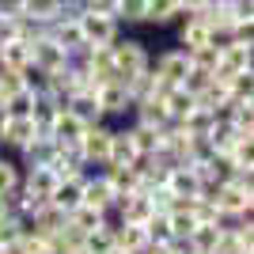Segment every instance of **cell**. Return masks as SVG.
I'll use <instances>...</instances> for the list:
<instances>
[{"label": "cell", "mask_w": 254, "mask_h": 254, "mask_svg": "<svg viewBox=\"0 0 254 254\" xmlns=\"http://www.w3.org/2000/svg\"><path fill=\"white\" fill-rule=\"evenodd\" d=\"M84 133H87V126H84V122H80L76 114H68V110H64V114L53 122L50 140L57 144V148H76V144L84 140Z\"/></svg>", "instance_id": "obj_7"}, {"label": "cell", "mask_w": 254, "mask_h": 254, "mask_svg": "<svg viewBox=\"0 0 254 254\" xmlns=\"http://www.w3.org/2000/svg\"><path fill=\"white\" fill-rule=\"evenodd\" d=\"M84 156H80V148H57V156L50 159V175L57 182H64V179H80V175H84Z\"/></svg>", "instance_id": "obj_9"}, {"label": "cell", "mask_w": 254, "mask_h": 254, "mask_svg": "<svg viewBox=\"0 0 254 254\" xmlns=\"http://www.w3.org/2000/svg\"><path fill=\"white\" fill-rule=\"evenodd\" d=\"M193 106H197V99H193L190 91H182V87H167V91H163V110H167L171 122H182Z\"/></svg>", "instance_id": "obj_16"}, {"label": "cell", "mask_w": 254, "mask_h": 254, "mask_svg": "<svg viewBox=\"0 0 254 254\" xmlns=\"http://www.w3.org/2000/svg\"><path fill=\"white\" fill-rule=\"evenodd\" d=\"M4 122H8V110H4V103H0V129H4Z\"/></svg>", "instance_id": "obj_34"}, {"label": "cell", "mask_w": 254, "mask_h": 254, "mask_svg": "<svg viewBox=\"0 0 254 254\" xmlns=\"http://www.w3.org/2000/svg\"><path fill=\"white\" fill-rule=\"evenodd\" d=\"M103 179H106V186H110L114 193H133V190H140V179H137V171H133V167H106Z\"/></svg>", "instance_id": "obj_19"}, {"label": "cell", "mask_w": 254, "mask_h": 254, "mask_svg": "<svg viewBox=\"0 0 254 254\" xmlns=\"http://www.w3.org/2000/svg\"><path fill=\"white\" fill-rule=\"evenodd\" d=\"M220 235H224V232L216 228V224L205 220V224H197V228H193L186 239H190V247H193L197 254H212V251H216V243H220Z\"/></svg>", "instance_id": "obj_18"}, {"label": "cell", "mask_w": 254, "mask_h": 254, "mask_svg": "<svg viewBox=\"0 0 254 254\" xmlns=\"http://www.w3.org/2000/svg\"><path fill=\"white\" fill-rule=\"evenodd\" d=\"M87 15H106V19H118V0H84Z\"/></svg>", "instance_id": "obj_30"}, {"label": "cell", "mask_w": 254, "mask_h": 254, "mask_svg": "<svg viewBox=\"0 0 254 254\" xmlns=\"http://www.w3.org/2000/svg\"><path fill=\"white\" fill-rule=\"evenodd\" d=\"M254 68V42H224L220 46V64L212 68V76H220V80H232L239 72H251Z\"/></svg>", "instance_id": "obj_3"}, {"label": "cell", "mask_w": 254, "mask_h": 254, "mask_svg": "<svg viewBox=\"0 0 254 254\" xmlns=\"http://www.w3.org/2000/svg\"><path fill=\"white\" fill-rule=\"evenodd\" d=\"M0 15H8V19H19V15H23V0H0Z\"/></svg>", "instance_id": "obj_32"}, {"label": "cell", "mask_w": 254, "mask_h": 254, "mask_svg": "<svg viewBox=\"0 0 254 254\" xmlns=\"http://www.w3.org/2000/svg\"><path fill=\"white\" fill-rule=\"evenodd\" d=\"M68 224H72V228H80V232H95V228H103V212H95V209H84V205H80V209H72L68 212Z\"/></svg>", "instance_id": "obj_27"}, {"label": "cell", "mask_w": 254, "mask_h": 254, "mask_svg": "<svg viewBox=\"0 0 254 254\" xmlns=\"http://www.w3.org/2000/svg\"><path fill=\"white\" fill-rule=\"evenodd\" d=\"M224 84H228L232 99H254V68H251V72L232 76V80H224Z\"/></svg>", "instance_id": "obj_29"}, {"label": "cell", "mask_w": 254, "mask_h": 254, "mask_svg": "<svg viewBox=\"0 0 254 254\" xmlns=\"http://www.w3.org/2000/svg\"><path fill=\"white\" fill-rule=\"evenodd\" d=\"M11 212H8V205H4V197H0V220H8Z\"/></svg>", "instance_id": "obj_33"}, {"label": "cell", "mask_w": 254, "mask_h": 254, "mask_svg": "<svg viewBox=\"0 0 254 254\" xmlns=\"http://www.w3.org/2000/svg\"><path fill=\"white\" fill-rule=\"evenodd\" d=\"M34 91H27V87H19L15 95L4 99V110H8V118H31L34 114Z\"/></svg>", "instance_id": "obj_25"}, {"label": "cell", "mask_w": 254, "mask_h": 254, "mask_svg": "<svg viewBox=\"0 0 254 254\" xmlns=\"http://www.w3.org/2000/svg\"><path fill=\"white\" fill-rule=\"evenodd\" d=\"M167 190L175 193V197H197V193H201V179H197L193 167H175L167 175Z\"/></svg>", "instance_id": "obj_12"}, {"label": "cell", "mask_w": 254, "mask_h": 254, "mask_svg": "<svg viewBox=\"0 0 254 254\" xmlns=\"http://www.w3.org/2000/svg\"><path fill=\"white\" fill-rule=\"evenodd\" d=\"M190 68H193L190 57H186L179 46H167V50H159L156 57H152V76H156L163 87H179Z\"/></svg>", "instance_id": "obj_2"}, {"label": "cell", "mask_w": 254, "mask_h": 254, "mask_svg": "<svg viewBox=\"0 0 254 254\" xmlns=\"http://www.w3.org/2000/svg\"><path fill=\"white\" fill-rule=\"evenodd\" d=\"M114 247L126 254H137L140 247H148V235H144V224H122L114 232Z\"/></svg>", "instance_id": "obj_17"}, {"label": "cell", "mask_w": 254, "mask_h": 254, "mask_svg": "<svg viewBox=\"0 0 254 254\" xmlns=\"http://www.w3.org/2000/svg\"><path fill=\"white\" fill-rule=\"evenodd\" d=\"M80 182H84V209H95V212H106L110 209V201H114V190L106 186L103 175H80Z\"/></svg>", "instance_id": "obj_8"}, {"label": "cell", "mask_w": 254, "mask_h": 254, "mask_svg": "<svg viewBox=\"0 0 254 254\" xmlns=\"http://www.w3.org/2000/svg\"><path fill=\"white\" fill-rule=\"evenodd\" d=\"M80 31H84V42L87 46H114L118 34H122V23L118 19H106V15H80Z\"/></svg>", "instance_id": "obj_6"}, {"label": "cell", "mask_w": 254, "mask_h": 254, "mask_svg": "<svg viewBox=\"0 0 254 254\" xmlns=\"http://www.w3.org/2000/svg\"><path fill=\"white\" fill-rule=\"evenodd\" d=\"M53 156H57V144H53L50 137H34L23 152H15V163H19V171H27V167H50Z\"/></svg>", "instance_id": "obj_10"}, {"label": "cell", "mask_w": 254, "mask_h": 254, "mask_svg": "<svg viewBox=\"0 0 254 254\" xmlns=\"http://www.w3.org/2000/svg\"><path fill=\"white\" fill-rule=\"evenodd\" d=\"M224 11H228V19H232L235 27H251L254 23V0H228Z\"/></svg>", "instance_id": "obj_28"}, {"label": "cell", "mask_w": 254, "mask_h": 254, "mask_svg": "<svg viewBox=\"0 0 254 254\" xmlns=\"http://www.w3.org/2000/svg\"><path fill=\"white\" fill-rule=\"evenodd\" d=\"M19 38V19H8V15H0V46H8Z\"/></svg>", "instance_id": "obj_31"}, {"label": "cell", "mask_w": 254, "mask_h": 254, "mask_svg": "<svg viewBox=\"0 0 254 254\" xmlns=\"http://www.w3.org/2000/svg\"><path fill=\"white\" fill-rule=\"evenodd\" d=\"M64 0H23V15L19 19H42V23H53L57 11H61Z\"/></svg>", "instance_id": "obj_22"}, {"label": "cell", "mask_w": 254, "mask_h": 254, "mask_svg": "<svg viewBox=\"0 0 254 254\" xmlns=\"http://www.w3.org/2000/svg\"><path fill=\"white\" fill-rule=\"evenodd\" d=\"M144 235H148L152 247H167L171 239H175V232H171V216H167V212H156V216L144 224Z\"/></svg>", "instance_id": "obj_24"}, {"label": "cell", "mask_w": 254, "mask_h": 254, "mask_svg": "<svg viewBox=\"0 0 254 254\" xmlns=\"http://www.w3.org/2000/svg\"><path fill=\"white\" fill-rule=\"evenodd\" d=\"M19 175H23V171H19V163H15V156L0 148V193L15 190V186H19Z\"/></svg>", "instance_id": "obj_26"}, {"label": "cell", "mask_w": 254, "mask_h": 254, "mask_svg": "<svg viewBox=\"0 0 254 254\" xmlns=\"http://www.w3.org/2000/svg\"><path fill=\"white\" fill-rule=\"evenodd\" d=\"M80 4H84V0H80Z\"/></svg>", "instance_id": "obj_36"}, {"label": "cell", "mask_w": 254, "mask_h": 254, "mask_svg": "<svg viewBox=\"0 0 254 254\" xmlns=\"http://www.w3.org/2000/svg\"><path fill=\"white\" fill-rule=\"evenodd\" d=\"M179 11V0H148L144 4V27H156V31H167L171 19Z\"/></svg>", "instance_id": "obj_14"}, {"label": "cell", "mask_w": 254, "mask_h": 254, "mask_svg": "<svg viewBox=\"0 0 254 254\" xmlns=\"http://www.w3.org/2000/svg\"><path fill=\"white\" fill-rule=\"evenodd\" d=\"M80 201H84V182H80V179L57 182V186H53V193H50V205H53V209H61L64 216H68L72 209H80Z\"/></svg>", "instance_id": "obj_11"}, {"label": "cell", "mask_w": 254, "mask_h": 254, "mask_svg": "<svg viewBox=\"0 0 254 254\" xmlns=\"http://www.w3.org/2000/svg\"><path fill=\"white\" fill-rule=\"evenodd\" d=\"M106 254H126V251H118V247H114V251H106Z\"/></svg>", "instance_id": "obj_35"}, {"label": "cell", "mask_w": 254, "mask_h": 254, "mask_svg": "<svg viewBox=\"0 0 254 254\" xmlns=\"http://www.w3.org/2000/svg\"><path fill=\"white\" fill-rule=\"evenodd\" d=\"M110 137H114V126H106V122H95V126H87L84 140L76 144L84 163H106V152H110Z\"/></svg>", "instance_id": "obj_4"}, {"label": "cell", "mask_w": 254, "mask_h": 254, "mask_svg": "<svg viewBox=\"0 0 254 254\" xmlns=\"http://www.w3.org/2000/svg\"><path fill=\"white\" fill-rule=\"evenodd\" d=\"M110 53H114V84H122V87H129L140 72L152 68V50L129 31L118 34V42L110 46Z\"/></svg>", "instance_id": "obj_1"}, {"label": "cell", "mask_w": 254, "mask_h": 254, "mask_svg": "<svg viewBox=\"0 0 254 254\" xmlns=\"http://www.w3.org/2000/svg\"><path fill=\"white\" fill-rule=\"evenodd\" d=\"M232 99V91H228V84H224L220 76H212L209 87H205L201 95H197V106H205V110H220L224 103Z\"/></svg>", "instance_id": "obj_23"}, {"label": "cell", "mask_w": 254, "mask_h": 254, "mask_svg": "<svg viewBox=\"0 0 254 254\" xmlns=\"http://www.w3.org/2000/svg\"><path fill=\"white\" fill-rule=\"evenodd\" d=\"M68 114H76L84 126H95V122H103V110H99L95 91H80V95H72V99H68Z\"/></svg>", "instance_id": "obj_15"}, {"label": "cell", "mask_w": 254, "mask_h": 254, "mask_svg": "<svg viewBox=\"0 0 254 254\" xmlns=\"http://www.w3.org/2000/svg\"><path fill=\"white\" fill-rule=\"evenodd\" d=\"M212 126H216V122H212V110H205V106H193L190 114L179 122V129L186 133V137H205Z\"/></svg>", "instance_id": "obj_20"}, {"label": "cell", "mask_w": 254, "mask_h": 254, "mask_svg": "<svg viewBox=\"0 0 254 254\" xmlns=\"http://www.w3.org/2000/svg\"><path fill=\"white\" fill-rule=\"evenodd\" d=\"M34 137H42V133H38V126H34L31 118H8L4 129H0V148L15 156V152H23Z\"/></svg>", "instance_id": "obj_5"}, {"label": "cell", "mask_w": 254, "mask_h": 254, "mask_svg": "<svg viewBox=\"0 0 254 254\" xmlns=\"http://www.w3.org/2000/svg\"><path fill=\"white\" fill-rule=\"evenodd\" d=\"M0 61L8 64L11 72H19V68H27V64H31V42H23V38H15V42L0 46Z\"/></svg>", "instance_id": "obj_21"}, {"label": "cell", "mask_w": 254, "mask_h": 254, "mask_svg": "<svg viewBox=\"0 0 254 254\" xmlns=\"http://www.w3.org/2000/svg\"><path fill=\"white\" fill-rule=\"evenodd\" d=\"M126 133H129V140H133V152L137 156H156V148H159V129H152V126H137V122H126Z\"/></svg>", "instance_id": "obj_13"}]
</instances>
